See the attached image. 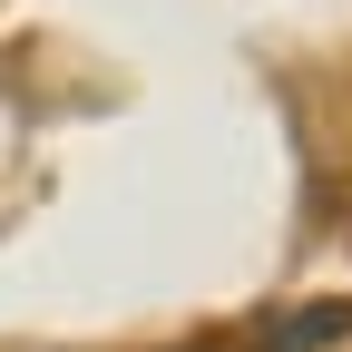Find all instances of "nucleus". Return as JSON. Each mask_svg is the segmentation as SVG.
I'll return each mask as SVG.
<instances>
[{"label":"nucleus","mask_w":352,"mask_h":352,"mask_svg":"<svg viewBox=\"0 0 352 352\" xmlns=\"http://www.w3.org/2000/svg\"><path fill=\"white\" fill-rule=\"evenodd\" d=\"M333 342H352V303H294L284 323L254 333V352H333Z\"/></svg>","instance_id":"f257e3e1"}]
</instances>
